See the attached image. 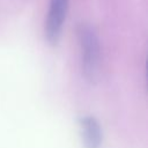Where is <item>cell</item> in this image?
<instances>
[{
    "label": "cell",
    "instance_id": "6da1fadb",
    "mask_svg": "<svg viewBox=\"0 0 148 148\" xmlns=\"http://www.w3.org/2000/svg\"><path fill=\"white\" fill-rule=\"evenodd\" d=\"M81 49L82 71L88 80L95 79L99 65V43L95 30L88 24H80L77 29Z\"/></svg>",
    "mask_w": 148,
    "mask_h": 148
},
{
    "label": "cell",
    "instance_id": "7a4b0ae2",
    "mask_svg": "<svg viewBox=\"0 0 148 148\" xmlns=\"http://www.w3.org/2000/svg\"><path fill=\"white\" fill-rule=\"evenodd\" d=\"M68 10V0H50L45 21V38L50 44H57Z\"/></svg>",
    "mask_w": 148,
    "mask_h": 148
},
{
    "label": "cell",
    "instance_id": "3957f363",
    "mask_svg": "<svg viewBox=\"0 0 148 148\" xmlns=\"http://www.w3.org/2000/svg\"><path fill=\"white\" fill-rule=\"evenodd\" d=\"M79 124L84 148H99L102 145L103 135L97 119L91 116H84L80 118Z\"/></svg>",
    "mask_w": 148,
    "mask_h": 148
}]
</instances>
